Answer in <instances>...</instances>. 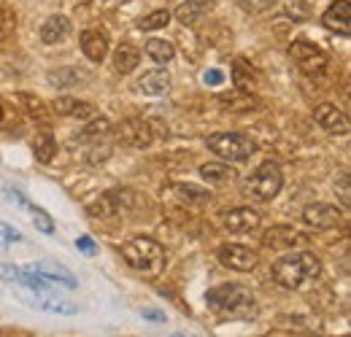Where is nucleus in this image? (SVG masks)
Segmentation results:
<instances>
[{
    "label": "nucleus",
    "instance_id": "412c9836",
    "mask_svg": "<svg viewBox=\"0 0 351 337\" xmlns=\"http://www.w3.org/2000/svg\"><path fill=\"white\" fill-rule=\"evenodd\" d=\"M138 62H141V51H138L132 43H122V46L114 51V60H111L114 73H119V76L132 73V71L138 68Z\"/></svg>",
    "mask_w": 351,
    "mask_h": 337
},
{
    "label": "nucleus",
    "instance_id": "cd10ccee",
    "mask_svg": "<svg viewBox=\"0 0 351 337\" xmlns=\"http://www.w3.org/2000/svg\"><path fill=\"white\" fill-rule=\"evenodd\" d=\"M168 22H171V11H168V8H160V11H152L149 16H143V19L138 22V30H143V33L162 30Z\"/></svg>",
    "mask_w": 351,
    "mask_h": 337
},
{
    "label": "nucleus",
    "instance_id": "2f4dec72",
    "mask_svg": "<svg viewBox=\"0 0 351 337\" xmlns=\"http://www.w3.org/2000/svg\"><path fill=\"white\" fill-rule=\"evenodd\" d=\"M14 243H22V232L0 221V246H14Z\"/></svg>",
    "mask_w": 351,
    "mask_h": 337
},
{
    "label": "nucleus",
    "instance_id": "ddd939ff",
    "mask_svg": "<svg viewBox=\"0 0 351 337\" xmlns=\"http://www.w3.org/2000/svg\"><path fill=\"white\" fill-rule=\"evenodd\" d=\"M25 299L30 308H38V310H46V313H57V316H76L79 308L73 302H65V299H51L46 297V292H25Z\"/></svg>",
    "mask_w": 351,
    "mask_h": 337
},
{
    "label": "nucleus",
    "instance_id": "6e6552de",
    "mask_svg": "<svg viewBox=\"0 0 351 337\" xmlns=\"http://www.w3.org/2000/svg\"><path fill=\"white\" fill-rule=\"evenodd\" d=\"M219 262L224 267H230V270H235V273H252L254 267H257V253L252 251V249H246V246H238V243H227V246H221L219 251Z\"/></svg>",
    "mask_w": 351,
    "mask_h": 337
},
{
    "label": "nucleus",
    "instance_id": "37998d69",
    "mask_svg": "<svg viewBox=\"0 0 351 337\" xmlns=\"http://www.w3.org/2000/svg\"><path fill=\"white\" fill-rule=\"evenodd\" d=\"M0 122H3V108H0Z\"/></svg>",
    "mask_w": 351,
    "mask_h": 337
},
{
    "label": "nucleus",
    "instance_id": "c03bdc74",
    "mask_svg": "<svg viewBox=\"0 0 351 337\" xmlns=\"http://www.w3.org/2000/svg\"><path fill=\"white\" fill-rule=\"evenodd\" d=\"M171 337H184V335H171Z\"/></svg>",
    "mask_w": 351,
    "mask_h": 337
},
{
    "label": "nucleus",
    "instance_id": "0eeeda50",
    "mask_svg": "<svg viewBox=\"0 0 351 337\" xmlns=\"http://www.w3.org/2000/svg\"><path fill=\"white\" fill-rule=\"evenodd\" d=\"M289 57L298 62V68L306 76H322L327 71V54L308 41H295L289 46Z\"/></svg>",
    "mask_w": 351,
    "mask_h": 337
},
{
    "label": "nucleus",
    "instance_id": "79ce46f5",
    "mask_svg": "<svg viewBox=\"0 0 351 337\" xmlns=\"http://www.w3.org/2000/svg\"><path fill=\"white\" fill-rule=\"evenodd\" d=\"M71 3H92V0H71Z\"/></svg>",
    "mask_w": 351,
    "mask_h": 337
},
{
    "label": "nucleus",
    "instance_id": "6ab92c4d",
    "mask_svg": "<svg viewBox=\"0 0 351 337\" xmlns=\"http://www.w3.org/2000/svg\"><path fill=\"white\" fill-rule=\"evenodd\" d=\"M211 11H214V0H184L173 11V16L181 25H195L197 19H203Z\"/></svg>",
    "mask_w": 351,
    "mask_h": 337
},
{
    "label": "nucleus",
    "instance_id": "58836bf2",
    "mask_svg": "<svg viewBox=\"0 0 351 337\" xmlns=\"http://www.w3.org/2000/svg\"><path fill=\"white\" fill-rule=\"evenodd\" d=\"M76 249H79V251H84V253L97 251V246L92 243V238H79V240H76Z\"/></svg>",
    "mask_w": 351,
    "mask_h": 337
},
{
    "label": "nucleus",
    "instance_id": "dca6fc26",
    "mask_svg": "<svg viewBox=\"0 0 351 337\" xmlns=\"http://www.w3.org/2000/svg\"><path fill=\"white\" fill-rule=\"evenodd\" d=\"M71 30H73L71 19H68L65 14H54V16H49L44 25H41V41L49 43V46L62 43L71 36Z\"/></svg>",
    "mask_w": 351,
    "mask_h": 337
},
{
    "label": "nucleus",
    "instance_id": "7ed1b4c3",
    "mask_svg": "<svg viewBox=\"0 0 351 337\" xmlns=\"http://www.w3.org/2000/svg\"><path fill=\"white\" fill-rule=\"evenodd\" d=\"M206 302H208L211 310H217L221 316H232V319H238V316H252L254 308H257L254 295H252L246 286H241V284H224V286L211 289V292L206 295Z\"/></svg>",
    "mask_w": 351,
    "mask_h": 337
},
{
    "label": "nucleus",
    "instance_id": "f257e3e1",
    "mask_svg": "<svg viewBox=\"0 0 351 337\" xmlns=\"http://www.w3.org/2000/svg\"><path fill=\"white\" fill-rule=\"evenodd\" d=\"M273 281L284 289H300L306 281H313L322 273V262L319 256L311 251H295L287 253L281 259L273 262Z\"/></svg>",
    "mask_w": 351,
    "mask_h": 337
},
{
    "label": "nucleus",
    "instance_id": "473e14b6",
    "mask_svg": "<svg viewBox=\"0 0 351 337\" xmlns=\"http://www.w3.org/2000/svg\"><path fill=\"white\" fill-rule=\"evenodd\" d=\"M30 211H33V221H36V227L46 232V235H51L54 232V221L49 219V213L41 211V208H36V205H30Z\"/></svg>",
    "mask_w": 351,
    "mask_h": 337
},
{
    "label": "nucleus",
    "instance_id": "72a5a7b5",
    "mask_svg": "<svg viewBox=\"0 0 351 337\" xmlns=\"http://www.w3.org/2000/svg\"><path fill=\"white\" fill-rule=\"evenodd\" d=\"M19 100L27 105V114H33V116H38V119H44V116H46L44 100H41V97H33V95H19Z\"/></svg>",
    "mask_w": 351,
    "mask_h": 337
},
{
    "label": "nucleus",
    "instance_id": "b1692460",
    "mask_svg": "<svg viewBox=\"0 0 351 337\" xmlns=\"http://www.w3.org/2000/svg\"><path fill=\"white\" fill-rule=\"evenodd\" d=\"M200 175L208 181V184H217V186H224L235 178V170L230 168L227 162H206L200 165Z\"/></svg>",
    "mask_w": 351,
    "mask_h": 337
},
{
    "label": "nucleus",
    "instance_id": "423d86ee",
    "mask_svg": "<svg viewBox=\"0 0 351 337\" xmlns=\"http://www.w3.org/2000/svg\"><path fill=\"white\" fill-rule=\"evenodd\" d=\"M114 138H117V143H122L128 149H146V146L154 143V129L146 119L132 116V119H125V122L117 125Z\"/></svg>",
    "mask_w": 351,
    "mask_h": 337
},
{
    "label": "nucleus",
    "instance_id": "a211bd4d",
    "mask_svg": "<svg viewBox=\"0 0 351 337\" xmlns=\"http://www.w3.org/2000/svg\"><path fill=\"white\" fill-rule=\"evenodd\" d=\"M30 270H36V273H41L46 275L51 284H62V286H68V289H76L79 284H76V275L68 270V267H62V264H57V262H49V259H41V262H36Z\"/></svg>",
    "mask_w": 351,
    "mask_h": 337
},
{
    "label": "nucleus",
    "instance_id": "393cba45",
    "mask_svg": "<svg viewBox=\"0 0 351 337\" xmlns=\"http://www.w3.org/2000/svg\"><path fill=\"white\" fill-rule=\"evenodd\" d=\"M171 189L176 192V197H178V200H184V203H206V200L211 197V192H208V189L195 186V184H173Z\"/></svg>",
    "mask_w": 351,
    "mask_h": 337
},
{
    "label": "nucleus",
    "instance_id": "aec40b11",
    "mask_svg": "<svg viewBox=\"0 0 351 337\" xmlns=\"http://www.w3.org/2000/svg\"><path fill=\"white\" fill-rule=\"evenodd\" d=\"M119 211H122V197H119V192H106V195H100L95 203L87 205V213L92 219H108V216H117Z\"/></svg>",
    "mask_w": 351,
    "mask_h": 337
},
{
    "label": "nucleus",
    "instance_id": "f3484780",
    "mask_svg": "<svg viewBox=\"0 0 351 337\" xmlns=\"http://www.w3.org/2000/svg\"><path fill=\"white\" fill-rule=\"evenodd\" d=\"M82 51L92 62H103L108 54V36L103 30H84L82 33Z\"/></svg>",
    "mask_w": 351,
    "mask_h": 337
},
{
    "label": "nucleus",
    "instance_id": "f03ea898",
    "mask_svg": "<svg viewBox=\"0 0 351 337\" xmlns=\"http://www.w3.org/2000/svg\"><path fill=\"white\" fill-rule=\"evenodd\" d=\"M122 259L130 264L135 273H143L149 278H157L162 275L165 264H168V256H165V249L152 240V238H130L128 243H122Z\"/></svg>",
    "mask_w": 351,
    "mask_h": 337
},
{
    "label": "nucleus",
    "instance_id": "e433bc0d",
    "mask_svg": "<svg viewBox=\"0 0 351 337\" xmlns=\"http://www.w3.org/2000/svg\"><path fill=\"white\" fill-rule=\"evenodd\" d=\"M111 157V149L103 146V149H92V154H87V162L89 165H97V162H106Z\"/></svg>",
    "mask_w": 351,
    "mask_h": 337
},
{
    "label": "nucleus",
    "instance_id": "c9c22d12",
    "mask_svg": "<svg viewBox=\"0 0 351 337\" xmlns=\"http://www.w3.org/2000/svg\"><path fill=\"white\" fill-rule=\"evenodd\" d=\"M71 116H76V119H92V116H95V105L87 103V100H76Z\"/></svg>",
    "mask_w": 351,
    "mask_h": 337
},
{
    "label": "nucleus",
    "instance_id": "a19ab883",
    "mask_svg": "<svg viewBox=\"0 0 351 337\" xmlns=\"http://www.w3.org/2000/svg\"><path fill=\"white\" fill-rule=\"evenodd\" d=\"M143 319H149V321H165V313H160V310H152V308H146V310H143Z\"/></svg>",
    "mask_w": 351,
    "mask_h": 337
},
{
    "label": "nucleus",
    "instance_id": "9d476101",
    "mask_svg": "<svg viewBox=\"0 0 351 337\" xmlns=\"http://www.w3.org/2000/svg\"><path fill=\"white\" fill-rule=\"evenodd\" d=\"M303 221L313 229H332L343 221V211L335 205H327V203H313L303 211Z\"/></svg>",
    "mask_w": 351,
    "mask_h": 337
},
{
    "label": "nucleus",
    "instance_id": "39448f33",
    "mask_svg": "<svg viewBox=\"0 0 351 337\" xmlns=\"http://www.w3.org/2000/svg\"><path fill=\"white\" fill-rule=\"evenodd\" d=\"M284 186V173H281V165L278 162H263L260 168L254 170L249 178H246V189L252 197L257 200H273Z\"/></svg>",
    "mask_w": 351,
    "mask_h": 337
},
{
    "label": "nucleus",
    "instance_id": "5701e85b",
    "mask_svg": "<svg viewBox=\"0 0 351 337\" xmlns=\"http://www.w3.org/2000/svg\"><path fill=\"white\" fill-rule=\"evenodd\" d=\"M33 154H36V160H38L41 165H49V162L57 157V140H54V135H51L49 129H41V132L36 135V140H33Z\"/></svg>",
    "mask_w": 351,
    "mask_h": 337
},
{
    "label": "nucleus",
    "instance_id": "c85d7f7f",
    "mask_svg": "<svg viewBox=\"0 0 351 337\" xmlns=\"http://www.w3.org/2000/svg\"><path fill=\"white\" fill-rule=\"evenodd\" d=\"M111 132V122L106 119V116H100V119H92L82 132H79V140H100L103 135H108Z\"/></svg>",
    "mask_w": 351,
    "mask_h": 337
},
{
    "label": "nucleus",
    "instance_id": "c756f323",
    "mask_svg": "<svg viewBox=\"0 0 351 337\" xmlns=\"http://www.w3.org/2000/svg\"><path fill=\"white\" fill-rule=\"evenodd\" d=\"M49 82L57 86H76V82H87L84 73H79L76 68H65V71H57V73H49Z\"/></svg>",
    "mask_w": 351,
    "mask_h": 337
},
{
    "label": "nucleus",
    "instance_id": "f8f14e48",
    "mask_svg": "<svg viewBox=\"0 0 351 337\" xmlns=\"http://www.w3.org/2000/svg\"><path fill=\"white\" fill-rule=\"evenodd\" d=\"M308 243V235L295 229V227H273L265 232V246L270 249H295V246H306Z\"/></svg>",
    "mask_w": 351,
    "mask_h": 337
},
{
    "label": "nucleus",
    "instance_id": "bb28decb",
    "mask_svg": "<svg viewBox=\"0 0 351 337\" xmlns=\"http://www.w3.org/2000/svg\"><path fill=\"white\" fill-rule=\"evenodd\" d=\"M232 82L238 89H243V92H252L254 84H257V79H254V71L243 62V60H238L235 65H232Z\"/></svg>",
    "mask_w": 351,
    "mask_h": 337
},
{
    "label": "nucleus",
    "instance_id": "2eb2a0df",
    "mask_svg": "<svg viewBox=\"0 0 351 337\" xmlns=\"http://www.w3.org/2000/svg\"><path fill=\"white\" fill-rule=\"evenodd\" d=\"M260 221H263V216L254 208H232L224 213V227L230 232H252L260 227Z\"/></svg>",
    "mask_w": 351,
    "mask_h": 337
},
{
    "label": "nucleus",
    "instance_id": "9b49d317",
    "mask_svg": "<svg viewBox=\"0 0 351 337\" xmlns=\"http://www.w3.org/2000/svg\"><path fill=\"white\" fill-rule=\"evenodd\" d=\"M322 22H324L327 30H332V33H338V36H349L351 33V3L349 0H335V3L324 11Z\"/></svg>",
    "mask_w": 351,
    "mask_h": 337
},
{
    "label": "nucleus",
    "instance_id": "1a4fd4ad",
    "mask_svg": "<svg viewBox=\"0 0 351 337\" xmlns=\"http://www.w3.org/2000/svg\"><path fill=\"white\" fill-rule=\"evenodd\" d=\"M313 119L322 129H327L330 135H349V116L332 105V103H319L313 108Z\"/></svg>",
    "mask_w": 351,
    "mask_h": 337
},
{
    "label": "nucleus",
    "instance_id": "4468645a",
    "mask_svg": "<svg viewBox=\"0 0 351 337\" xmlns=\"http://www.w3.org/2000/svg\"><path fill=\"white\" fill-rule=\"evenodd\" d=\"M135 89H138L141 95L160 97V95H165V92L171 89V73H168L165 68H154V71H149V73H143V76L138 79Z\"/></svg>",
    "mask_w": 351,
    "mask_h": 337
},
{
    "label": "nucleus",
    "instance_id": "7c9ffc66",
    "mask_svg": "<svg viewBox=\"0 0 351 337\" xmlns=\"http://www.w3.org/2000/svg\"><path fill=\"white\" fill-rule=\"evenodd\" d=\"M281 0H241V8L246 11V14H265V11H270L273 5H278Z\"/></svg>",
    "mask_w": 351,
    "mask_h": 337
},
{
    "label": "nucleus",
    "instance_id": "ea45409f",
    "mask_svg": "<svg viewBox=\"0 0 351 337\" xmlns=\"http://www.w3.org/2000/svg\"><path fill=\"white\" fill-rule=\"evenodd\" d=\"M11 27H14V22H11V14H0V38H5Z\"/></svg>",
    "mask_w": 351,
    "mask_h": 337
},
{
    "label": "nucleus",
    "instance_id": "20e7f679",
    "mask_svg": "<svg viewBox=\"0 0 351 337\" xmlns=\"http://www.w3.org/2000/svg\"><path fill=\"white\" fill-rule=\"evenodd\" d=\"M206 143L217 157L227 162H243L257 154V140L243 132H217V135H208Z\"/></svg>",
    "mask_w": 351,
    "mask_h": 337
},
{
    "label": "nucleus",
    "instance_id": "4be33fe9",
    "mask_svg": "<svg viewBox=\"0 0 351 337\" xmlns=\"http://www.w3.org/2000/svg\"><path fill=\"white\" fill-rule=\"evenodd\" d=\"M219 105H224V111H252L257 105V100L252 97V92H243V89H230V92H221L219 95Z\"/></svg>",
    "mask_w": 351,
    "mask_h": 337
},
{
    "label": "nucleus",
    "instance_id": "a878e982",
    "mask_svg": "<svg viewBox=\"0 0 351 337\" xmlns=\"http://www.w3.org/2000/svg\"><path fill=\"white\" fill-rule=\"evenodd\" d=\"M146 54L154 60V62H160V65H165V62H171L176 54L173 43L171 41H162V38H152V41H146Z\"/></svg>",
    "mask_w": 351,
    "mask_h": 337
},
{
    "label": "nucleus",
    "instance_id": "f704fd0d",
    "mask_svg": "<svg viewBox=\"0 0 351 337\" xmlns=\"http://www.w3.org/2000/svg\"><path fill=\"white\" fill-rule=\"evenodd\" d=\"M73 105H76V100H73V97H54L51 111H54V114H60V116H71Z\"/></svg>",
    "mask_w": 351,
    "mask_h": 337
},
{
    "label": "nucleus",
    "instance_id": "4c0bfd02",
    "mask_svg": "<svg viewBox=\"0 0 351 337\" xmlns=\"http://www.w3.org/2000/svg\"><path fill=\"white\" fill-rule=\"evenodd\" d=\"M203 82L211 86H219V84H224V73H221V71H206Z\"/></svg>",
    "mask_w": 351,
    "mask_h": 337
}]
</instances>
